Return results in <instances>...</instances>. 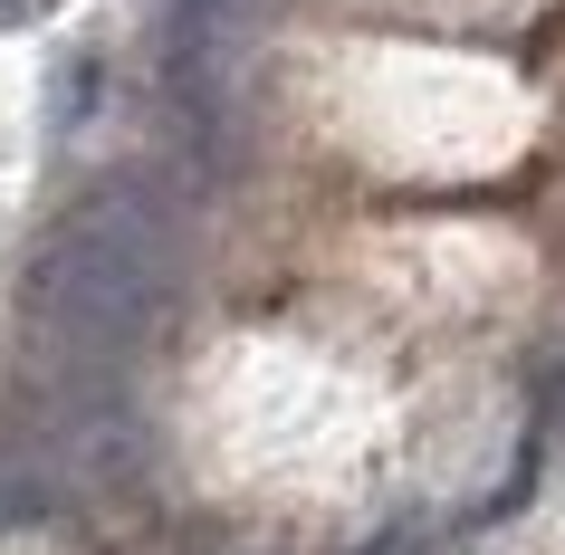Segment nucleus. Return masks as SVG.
I'll return each mask as SVG.
<instances>
[{
    "mask_svg": "<svg viewBox=\"0 0 565 555\" xmlns=\"http://www.w3.org/2000/svg\"><path fill=\"white\" fill-rule=\"evenodd\" d=\"M49 10H67V0H0V30H39Z\"/></svg>",
    "mask_w": 565,
    "mask_h": 555,
    "instance_id": "20e7f679",
    "label": "nucleus"
},
{
    "mask_svg": "<svg viewBox=\"0 0 565 555\" xmlns=\"http://www.w3.org/2000/svg\"><path fill=\"white\" fill-rule=\"evenodd\" d=\"M239 30H249V0H173V96L192 116V135H211L221 106H231Z\"/></svg>",
    "mask_w": 565,
    "mask_h": 555,
    "instance_id": "f03ea898",
    "label": "nucleus"
},
{
    "mask_svg": "<svg viewBox=\"0 0 565 555\" xmlns=\"http://www.w3.org/2000/svg\"><path fill=\"white\" fill-rule=\"evenodd\" d=\"M173 297V211L145 173L96 182L30 259V325L67 354L135 345Z\"/></svg>",
    "mask_w": 565,
    "mask_h": 555,
    "instance_id": "f257e3e1",
    "label": "nucleus"
},
{
    "mask_svg": "<svg viewBox=\"0 0 565 555\" xmlns=\"http://www.w3.org/2000/svg\"><path fill=\"white\" fill-rule=\"evenodd\" d=\"M30 508H39L30 469H20V460H10V450H0V526H20V517H30Z\"/></svg>",
    "mask_w": 565,
    "mask_h": 555,
    "instance_id": "7ed1b4c3",
    "label": "nucleus"
}]
</instances>
